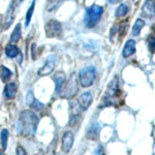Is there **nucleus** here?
<instances>
[{
	"label": "nucleus",
	"mask_w": 155,
	"mask_h": 155,
	"mask_svg": "<svg viewBox=\"0 0 155 155\" xmlns=\"http://www.w3.org/2000/svg\"><path fill=\"white\" fill-rule=\"evenodd\" d=\"M19 130L23 136L32 137L35 135L39 124V117L33 111L26 110H22L19 115Z\"/></svg>",
	"instance_id": "obj_1"
},
{
	"label": "nucleus",
	"mask_w": 155,
	"mask_h": 155,
	"mask_svg": "<svg viewBox=\"0 0 155 155\" xmlns=\"http://www.w3.org/2000/svg\"><path fill=\"white\" fill-rule=\"evenodd\" d=\"M121 90L119 88V81L118 78L115 77L114 79L110 81L107 90L105 91L103 98H102L100 108H105V107H110L115 105L116 101L120 98Z\"/></svg>",
	"instance_id": "obj_2"
},
{
	"label": "nucleus",
	"mask_w": 155,
	"mask_h": 155,
	"mask_svg": "<svg viewBox=\"0 0 155 155\" xmlns=\"http://www.w3.org/2000/svg\"><path fill=\"white\" fill-rule=\"evenodd\" d=\"M104 9L102 6L93 4L92 6L88 7L85 11L84 16V24L87 28H93L97 25L103 15Z\"/></svg>",
	"instance_id": "obj_3"
},
{
	"label": "nucleus",
	"mask_w": 155,
	"mask_h": 155,
	"mask_svg": "<svg viewBox=\"0 0 155 155\" xmlns=\"http://www.w3.org/2000/svg\"><path fill=\"white\" fill-rule=\"evenodd\" d=\"M62 91L60 92L61 98L65 99H72L78 94L79 92V84H78V81L75 74H72L67 81L66 84L62 87Z\"/></svg>",
	"instance_id": "obj_4"
},
{
	"label": "nucleus",
	"mask_w": 155,
	"mask_h": 155,
	"mask_svg": "<svg viewBox=\"0 0 155 155\" xmlns=\"http://www.w3.org/2000/svg\"><path fill=\"white\" fill-rule=\"evenodd\" d=\"M96 79V69L93 66L85 67L80 71L79 74V81L82 87H89L93 84Z\"/></svg>",
	"instance_id": "obj_5"
},
{
	"label": "nucleus",
	"mask_w": 155,
	"mask_h": 155,
	"mask_svg": "<svg viewBox=\"0 0 155 155\" xmlns=\"http://www.w3.org/2000/svg\"><path fill=\"white\" fill-rule=\"evenodd\" d=\"M45 32L48 38H61L63 34L61 23L56 19H50L45 25Z\"/></svg>",
	"instance_id": "obj_6"
},
{
	"label": "nucleus",
	"mask_w": 155,
	"mask_h": 155,
	"mask_svg": "<svg viewBox=\"0 0 155 155\" xmlns=\"http://www.w3.org/2000/svg\"><path fill=\"white\" fill-rule=\"evenodd\" d=\"M81 105L79 101H72L70 103V119H69V125L74 126L78 123L80 117H81Z\"/></svg>",
	"instance_id": "obj_7"
},
{
	"label": "nucleus",
	"mask_w": 155,
	"mask_h": 155,
	"mask_svg": "<svg viewBox=\"0 0 155 155\" xmlns=\"http://www.w3.org/2000/svg\"><path fill=\"white\" fill-rule=\"evenodd\" d=\"M142 16L147 18H152L155 16V0H147L142 8Z\"/></svg>",
	"instance_id": "obj_8"
},
{
	"label": "nucleus",
	"mask_w": 155,
	"mask_h": 155,
	"mask_svg": "<svg viewBox=\"0 0 155 155\" xmlns=\"http://www.w3.org/2000/svg\"><path fill=\"white\" fill-rule=\"evenodd\" d=\"M55 67V58L54 56H50L45 62L44 66L38 71L39 76H48L53 71Z\"/></svg>",
	"instance_id": "obj_9"
},
{
	"label": "nucleus",
	"mask_w": 155,
	"mask_h": 155,
	"mask_svg": "<svg viewBox=\"0 0 155 155\" xmlns=\"http://www.w3.org/2000/svg\"><path fill=\"white\" fill-rule=\"evenodd\" d=\"M15 13H16V5L15 2L12 1L11 4L9 5V8L7 10L6 14H5V18H4V28L8 29L10 26L12 25V23L15 19Z\"/></svg>",
	"instance_id": "obj_10"
},
{
	"label": "nucleus",
	"mask_w": 155,
	"mask_h": 155,
	"mask_svg": "<svg viewBox=\"0 0 155 155\" xmlns=\"http://www.w3.org/2000/svg\"><path fill=\"white\" fill-rule=\"evenodd\" d=\"M74 143V135L71 131H67L64 133L62 138V150L63 152L68 153L71 150Z\"/></svg>",
	"instance_id": "obj_11"
},
{
	"label": "nucleus",
	"mask_w": 155,
	"mask_h": 155,
	"mask_svg": "<svg viewBox=\"0 0 155 155\" xmlns=\"http://www.w3.org/2000/svg\"><path fill=\"white\" fill-rule=\"evenodd\" d=\"M17 90H18V85L16 82H9L6 84L4 88V96L5 98L8 100L14 99L17 95Z\"/></svg>",
	"instance_id": "obj_12"
},
{
	"label": "nucleus",
	"mask_w": 155,
	"mask_h": 155,
	"mask_svg": "<svg viewBox=\"0 0 155 155\" xmlns=\"http://www.w3.org/2000/svg\"><path fill=\"white\" fill-rule=\"evenodd\" d=\"M136 52V41L133 39H130L124 45L122 50V56L124 58H127L131 55H133Z\"/></svg>",
	"instance_id": "obj_13"
},
{
	"label": "nucleus",
	"mask_w": 155,
	"mask_h": 155,
	"mask_svg": "<svg viewBox=\"0 0 155 155\" xmlns=\"http://www.w3.org/2000/svg\"><path fill=\"white\" fill-rule=\"evenodd\" d=\"M92 102V96L89 92H84L80 96L79 103L81 105V108L82 110H86L89 108V106L91 105Z\"/></svg>",
	"instance_id": "obj_14"
},
{
	"label": "nucleus",
	"mask_w": 155,
	"mask_h": 155,
	"mask_svg": "<svg viewBox=\"0 0 155 155\" xmlns=\"http://www.w3.org/2000/svg\"><path fill=\"white\" fill-rule=\"evenodd\" d=\"M54 81H55V92L56 93H59L61 91L62 87L64 86V82H65V75L63 73L59 72L56 73L54 76Z\"/></svg>",
	"instance_id": "obj_15"
},
{
	"label": "nucleus",
	"mask_w": 155,
	"mask_h": 155,
	"mask_svg": "<svg viewBox=\"0 0 155 155\" xmlns=\"http://www.w3.org/2000/svg\"><path fill=\"white\" fill-rule=\"evenodd\" d=\"M99 133H100V127L98 124H93L89 128V130L86 133V138L88 140H96L99 138Z\"/></svg>",
	"instance_id": "obj_16"
},
{
	"label": "nucleus",
	"mask_w": 155,
	"mask_h": 155,
	"mask_svg": "<svg viewBox=\"0 0 155 155\" xmlns=\"http://www.w3.org/2000/svg\"><path fill=\"white\" fill-rule=\"evenodd\" d=\"M5 53L9 58H15L17 57L18 54L19 53V50L18 46L14 45V44H9L5 48Z\"/></svg>",
	"instance_id": "obj_17"
},
{
	"label": "nucleus",
	"mask_w": 155,
	"mask_h": 155,
	"mask_svg": "<svg viewBox=\"0 0 155 155\" xmlns=\"http://www.w3.org/2000/svg\"><path fill=\"white\" fill-rule=\"evenodd\" d=\"M21 23H18L16 25V27L14 28L12 34H11L10 42H11L12 44L18 43L19 39H21Z\"/></svg>",
	"instance_id": "obj_18"
},
{
	"label": "nucleus",
	"mask_w": 155,
	"mask_h": 155,
	"mask_svg": "<svg viewBox=\"0 0 155 155\" xmlns=\"http://www.w3.org/2000/svg\"><path fill=\"white\" fill-rule=\"evenodd\" d=\"M13 73L12 71L8 69L6 66H1L0 67V78L3 82H8L10 79L12 78Z\"/></svg>",
	"instance_id": "obj_19"
},
{
	"label": "nucleus",
	"mask_w": 155,
	"mask_h": 155,
	"mask_svg": "<svg viewBox=\"0 0 155 155\" xmlns=\"http://www.w3.org/2000/svg\"><path fill=\"white\" fill-rule=\"evenodd\" d=\"M145 25V22L143 19L142 18H138L137 21H135L133 28H132V34L134 36H139L142 29L143 28V26Z\"/></svg>",
	"instance_id": "obj_20"
},
{
	"label": "nucleus",
	"mask_w": 155,
	"mask_h": 155,
	"mask_svg": "<svg viewBox=\"0 0 155 155\" xmlns=\"http://www.w3.org/2000/svg\"><path fill=\"white\" fill-rule=\"evenodd\" d=\"M129 11H130L129 7L126 4L122 3V4H120L119 6L117 7L114 15H115L116 18H123V17H125L126 15L129 13Z\"/></svg>",
	"instance_id": "obj_21"
},
{
	"label": "nucleus",
	"mask_w": 155,
	"mask_h": 155,
	"mask_svg": "<svg viewBox=\"0 0 155 155\" xmlns=\"http://www.w3.org/2000/svg\"><path fill=\"white\" fill-rule=\"evenodd\" d=\"M64 0H48L47 3V11L48 12H52L56 10L58 7L62 4Z\"/></svg>",
	"instance_id": "obj_22"
},
{
	"label": "nucleus",
	"mask_w": 155,
	"mask_h": 155,
	"mask_svg": "<svg viewBox=\"0 0 155 155\" xmlns=\"http://www.w3.org/2000/svg\"><path fill=\"white\" fill-rule=\"evenodd\" d=\"M34 9H35V0H33L31 6L29 7L28 11L26 13V16H25V26H28L29 23H30V21H31V18H32V16H33V13H34Z\"/></svg>",
	"instance_id": "obj_23"
},
{
	"label": "nucleus",
	"mask_w": 155,
	"mask_h": 155,
	"mask_svg": "<svg viewBox=\"0 0 155 155\" xmlns=\"http://www.w3.org/2000/svg\"><path fill=\"white\" fill-rule=\"evenodd\" d=\"M8 138H9V132L7 129H3L1 131V134H0V139H1V145H2V149L5 150L7 147V142H8Z\"/></svg>",
	"instance_id": "obj_24"
},
{
	"label": "nucleus",
	"mask_w": 155,
	"mask_h": 155,
	"mask_svg": "<svg viewBox=\"0 0 155 155\" xmlns=\"http://www.w3.org/2000/svg\"><path fill=\"white\" fill-rule=\"evenodd\" d=\"M127 30H128V21H124L120 23V26H119V30H118V33H119V38L122 39L125 35L126 33H127Z\"/></svg>",
	"instance_id": "obj_25"
},
{
	"label": "nucleus",
	"mask_w": 155,
	"mask_h": 155,
	"mask_svg": "<svg viewBox=\"0 0 155 155\" xmlns=\"http://www.w3.org/2000/svg\"><path fill=\"white\" fill-rule=\"evenodd\" d=\"M147 45H148V48L149 51L152 53L155 52V36L154 35H149L147 38Z\"/></svg>",
	"instance_id": "obj_26"
},
{
	"label": "nucleus",
	"mask_w": 155,
	"mask_h": 155,
	"mask_svg": "<svg viewBox=\"0 0 155 155\" xmlns=\"http://www.w3.org/2000/svg\"><path fill=\"white\" fill-rule=\"evenodd\" d=\"M30 107L32 109L36 110H40L43 108V104L41 103V102H39L38 100H34L33 103L30 105Z\"/></svg>",
	"instance_id": "obj_27"
},
{
	"label": "nucleus",
	"mask_w": 155,
	"mask_h": 155,
	"mask_svg": "<svg viewBox=\"0 0 155 155\" xmlns=\"http://www.w3.org/2000/svg\"><path fill=\"white\" fill-rule=\"evenodd\" d=\"M34 100H35V99H34V96H33V94H32V92H31V91H29V92H28V94H27V98H26V104L30 106V105L33 103V101H34Z\"/></svg>",
	"instance_id": "obj_28"
},
{
	"label": "nucleus",
	"mask_w": 155,
	"mask_h": 155,
	"mask_svg": "<svg viewBox=\"0 0 155 155\" xmlns=\"http://www.w3.org/2000/svg\"><path fill=\"white\" fill-rule=\"evenodd\" d=\"M17 155H28L26 150L24 149L21 145H18V147H17Z\"/></svg>",
	"instance_id": "obj_29"
},
{
	"label": "nucleus",
	"mask_w": 155,
	"mask_h": 155,
	"mask_svg": "<svg viewBox=\"0 0 155 155\" xmlns=\"http://www.w3.org/2000/svg\"><path fill=\"white\" fill-rule=\"evenodd\" d=\"M3 19H4L3 16H2L1 14H0V30H1V28H2V21H3Z\"/></svg>",
	"instance_id": "obj_30"
},
{
	"label": "nucleus",
	"mask_w": 155,
	"mask_h": 155,
	"mask_svg": "<svg viewBox=\"0 0 155 155\" xmlns=\"http://www.w3.org/2000/svg\"><path fill=\"white\" fill-rule=\"evenodd\" d=\"M110 1V3H111V4H114V3H117L119 0H109Z\"/></svg>",
	"instance_id": "obj_31"
},
{
	"label": "nucleus",
	"mask_w": 155,
	"mask_h": 155,
	"mask_svg": "<svg viewBox=\"0 0 155 155\" xmlns=\"http://www.w3.org/2000/svg\"><path fill=\"white\" fill-rule=\"evenodd\" d=\"M0 155H5V154H4V152L2 151V150H0Z\"/></svg>",
	"instance_id": "obj_32"
},
{
	"label": "nucleus",
	"mask_w": 155,
	"mask_h": 155,
	"mask_svg": "<svg viewBox=\"0 0 155 155\" xmlns=\"http://www.w3.org/2000/svg\"><path fill=\"white\" fill-rule=\"evenodd\" d=\"M38 155H44V153H43V151H40L38 153Z\"/></svg>",
	"instance_id": "obj_33"
},
{
	"label": "nucleus",
	"mask_w": 155,
	"mask_h": 155,
	"mask_svg": "<svg viewBox=\"0 0 155 155\" xmlns=\"http://www.w3.org/2000/svg\"><path fill=\"white\" fill-rule=\"evenodd\" d=\"M18 3H21V2H22V0H18Z\"/></svg>",
	"instance_id": "obj_34"
}]
</instances>
